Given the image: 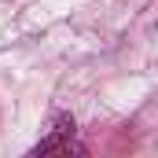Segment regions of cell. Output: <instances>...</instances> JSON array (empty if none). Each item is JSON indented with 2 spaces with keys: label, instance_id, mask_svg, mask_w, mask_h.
I'll list each match as a JSON object with an SVG mask.
<instances>
[{
  "label": "cell",
  "instance_id": "1",
  "mask_svg": "<svg viewBox=\"0 0 158 158\" xmlns=\"http://www.w3.org/2000/svg\"><path fill=\"white\" fill-rule=\"evenodd\" d=\"M52 151H59V155H85V147H81L77 140H74V121L63 118L59 121V129H55V136H48V140H40L37 147H33V155H52Z\"/></svg>",
  "mask_w": 158,
  "mask_h": 158
}]
</instances>
